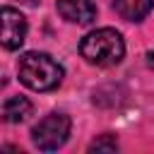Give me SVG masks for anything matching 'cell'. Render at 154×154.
Segmentation results:
<instances>
[{
    "instance_id": "obj_1",
    "label": "cell",
    "mask_w": 154,
    "mask_h": 154,
    "mask_svg": "<svg viewBox=\"0 0 154 154\" xmlns=\"http://www.w3.org/2000/svg\"><path fill=\"white\" fill-rule=\"evenodd\" d=\"M17 75H19V82L34 91H51V89L60 87L65 72H63V65L55 63L48 53L31 51L19 58Z\"/></svg>"
},
{
    "instance_id": "obj_2",
    "label": "cell",
    "mask_w": 154,
    "mask_h": 154,
    "mask_svg": "<svg viewBox=\"0 0 154 154\" xmlns=\"http://www.w3.org/2000/svg\"><path fill=\"white\" fill-rule=\"evenodd\" d=\"M79 53L82 58L89 63V65H96V67H113L123 60L125 55V41L123 36L111 29V26H103V29H96V31H89L82 41H79Z\"/></svg>"
},
{
    "instance_id": "obj_3",
    "label": "cell",
    "mask_w": 154,
    "mask_h": 154,
    "mask_svg": "<svg viewBox=\"0 0 154 154\" xmlns=\"http://www.w3.org/2000/svg\"><path fill=\"white\" fill-rule=\"evenodd\" d=\"M70 128L72 123L65 113H48L43 120H38V125H34L31 140L41 152H55L67 142Z\"/></svg>"
},
{
    "instance_id": "obj_4",
    "label": "cell",
    "mask_w": 154,
    "mask_h": 154,
    "mask_svg": "<svg viewBox=\"0 0 154 154\" xmlns=\"http://www.w3.org/2000/svg\"><path fill=\"white\" fill-rule=\"evenodd\" d=\"M0 17H2V48L5 51L19 48L24 43V38H26V19H24V14L19 10L5 5Z\"/></svg>"
},
{
    "instance_id": "obj_5",
    "label": "cell",
    "mask_w": 154,
    "mask_h": 154,
    "mask_svg": "<svg viewBox=\"0 0 154 154\" xmlns=\"http://www.w3.org/2000/svg\"><path fill=\"white\" fill-rule=\"evenodd\" d=\"M58 14L72 24H91L96 19V5L91 0H58Z\"/></svg>"
},
{
    "instance_id": "obj_6",
    "label": "cell",
    "mask_w": 154,
    "mask_h": 154,
    "mask_svg": "<svg viewBox=\"0 0 154 154\" xmlns=\"http://www.w3.org/2000/svg\"><path fill=\"white\" fill-rule=\"evenodd\" d=\"M113 7L125 22H142L152 12L154 0H113Z\"/></svg>"
},
{
    "instance_id": "obj_7",
    "label": "cell",
    "mask_w": 154,
    "mask_h": 154,
    "mask_svg": "<svg viewBox=\"0 0 154 154\" xmlns=\"http://www.w3.org/2000/svg\"><path fill=\"white\" fill-rule=\"evenodd\" d=\"M31 111H34V106L26 96H10L2 103V118L7 123H24L31 116Z\"/></svg>"
},
{
    "instance_id": "obj_8",
    "label": "cell",
    "mask_w": 154,
    "mask_h": 154,
    "mask_svg": "<svg viewBox=\"0 0 154 154\" xmlns=\"http://www.w3.org/2000/svg\"><path fill=\"white\" fill-rule=\"evenodd\" d=\"M89 149H91V152H116V149H118V142H116L113 135H101L99 140L91 142Z\"/></svg>"
},
{
    "instance_id": "obj_9",
    "label": "cell",
    "mask_w": 154,
    "mask_h": 154,
    "mask_svg": "<svg viewBox=\"0 0 154 154\" xmlns=\"http://www.w3.org/2000/svg\"><path fill=\"white\" fill-rule=\"evenodd\" d=\"M22 2H26V5H36L38 0H22Z\"/></svg>"
}]
</instances>
